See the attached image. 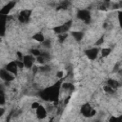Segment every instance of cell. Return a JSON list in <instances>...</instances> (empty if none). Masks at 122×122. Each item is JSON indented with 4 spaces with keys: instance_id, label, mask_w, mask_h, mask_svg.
I'll use <instances>...</instances> for the list:
<instances>
[{
    "instance_id": "27",
    "label": "cell",
    "mask_w": 122,
    "mask_h": 122,
    "mask_svg": "<svg viewBox=\"0 0 122 122\" xmlns=\"http://www.w3.org/2000/svg\"><path fill=\"white\" fill-rule=\"evenodd\" d=\"M15 62H16V65H17L18 69H22V68H24V64H23V62H22V61H18V60H16Z\"/></svg>"
},
{
    "instance_id": "28",
    "label": "cell",
    "mask_w": 122,
    "mask_h": 122,
    "mask_svg": "<svg viewBox=\"0 0 122 122\" xmlns=\"http://www.w3.org/2000/svg\"><path fill=\"white\" fill-rule=\"evenodd\" d=\"M39 106H40V104H39L38 102H33V103L32 104V109H34V110H36Z\"/></svg>"
},
{
    "instance_id": "19",
    "label": "cell",
    "mask_w": 122,
    "mask_h": 122,
    "mask_svg": "<svg viewBox=\"0 0 122 122\" xmlns=\"http://www.w3.org/2000/svg\"><path fill=\"white\" fill-rule=\"evenodd\" d=\"M30 52H31V54H32L33 57H34V56H35V57H38L40 54H41V52H40L39 50H37V49H32Z\"/></svg>"
},
{
    "instance_id": "10",
    "label": "cell",
    "mask_w": 122,
    "mask_h": 122,
    "mask_svg": "<svg viewBox=\"0 0 122 122\" xmlns=\"http://www.w3.org/2000/svg\"><path fill=\"white\" fill-rule=\"evenodd\" d=\"M92 110H93L92 106H91L89 103H85L84 105H82V107H81L80 112H81V113H82L85 117H90Z\"/></svg>"
},
{
    "instance_id": "23",
    "label": "cell",
    "mask_w": 122,
    "mask_h": 122,
    "mask_svg": "<svg viewBox=\"0 0 122 122\" xmlns=\"http://www.w3.org/2000/svg\"><path fill=\"white\" fill-rule=\"evenodd\" d=\"M109 122H122V116H118V117L112 116V117L110 118Z\"/></svg>"
},
{
    "instance_id": "4",
    "label": "cell",
    "mask_w": 122,
    "mask_h": 122,
    "mask_svg": "<svg viewBox=\"0 0 122 122\" xmlns=\"http://www.w3.org/2000/svg\"><path fill=\"white\" fill-rule=\"evenodd\" d=\"M0 78L6 81V82H11L14 79V76L11 72H9L6 69H0Z\"/></svg>"
},
{
    "instance_id": "31",
    "label": "cell",
    "mask_w": 122,
    "mask_h": 122,
    "mask_svg": "<svg viewBox=\"0 0 122 122\" xmlns=\"http://www.w3.org/2000/svg\"><path fill=\"white\" fill-rule=\"evenodd\" d=\"M4 113H5V109H3V108L0 107V116H2V115L4 114Z\"/></svg>"
},
{
    "instance_id": "34",
    "label": "cell",
    "mask_w": 122,
    "mask_h": 122,
    "mask_svg": "<svg viewBox=\"0 0 122 122\" xmlns=\"http://www.w3.org/2000/svg\"><path fill=\"white\" fill-rule=\"evenodd\" d=\"M69 101H70V96H69V97H67V98H66V100H65V101H64V104H65V105H67V104H68V102H69Z\"/></svg>"
},
{
    "instance_id": "11",
    "label": "cell",
    "mask_w": 122,
    "mask_h": 122,
    "mask_svg": "<svg viewBox=\"0 0 122 122\" xmlns=\"http://www.w3.org/2000/svg\"><path fill=\"white\" fill-rule=\"evenodd\" d=\"M6 22H7V16L0 14V35L5 34L6 30Z\"/></svg>"
},
{
    "instance_id": "8",
    "label": "cell",
    "mask_w": 122,
    "mask_h": 122,
    "mask_svg": "<svg viewBox=\"0 0 122 122\" xmlns=\"http://www.w3.org/2000/svg\"><path fill=\"white\" fill-rule=\"evenodd\" d=\"M31 17V11H22L18 16V20L20 23H27L29 22Z\"/></svg>"
},
{
    "instance_id": "26",
    "label": "cell",
    "mask_w": 122,
    "mask_h": 122,
    "mask_svg": "<svg viewBox=\"0 0 122 122\" xmlns=\"http://www.w3.org/2000/svg\"><path fill=\"white\" fill-rule=\"evenodd\" d=\"M119 71H121V69H120V63L118 62V63L115 64V66H114V68H113V72H119Z\"/></svg>"
},
{
    "instance_id": "14",
    "label": "cell",
    "mask_w": 122,
    "mask_h": 122,
    "mask_svg": "<svg viewBox=\"0 0 122 122\" xmlns=\"http://www.w3.org/2000/svg\"><path fill=\"white\" fill-rule=\"evenodd\" d=\"M107 85H108L109 87H111L112 89H113L114 91L120 87V83L118 82L117 80H114V79H109V80L107 81Z\"/></svg>"
},
{
    "instance_id": "7",
    "label": "cell",
    "mask_w": 122,
    "mask_h": 122,
    "mask_svg": "<svg viewBox=\"0 0 122 122\" xmlns=\"http://www.w3.org/2000/svg\"><path fill=\"white\" fill-rule=\"evenodd\" d=\"M24 67L27 69H31L33 66V62H34V57L32 55H24L23 56V60H22Z\"/></svg>"
},
{
    "instance_id": "17",
    "label": "cell",
    "mask_w": 122,
    "mask_h": 122,
    "mask_svg": "<svg viewBox=\"0 0 122 122\" xmlns=\"http://www.w3.org/2000/svg\"><path fill=\"white\" fill-rule=\"evenodd\" d=\"M38 71H39V72H48L51 71V67H50L49 65L44 64V65L40 66V67L38 68Z\"/></svg>"
},
{
    "instance_id": "22",
    "label": "cell",
    "mask_w": 122,
    "mask_h": 122,
    "mask_svg": "<svg viewBox=\"0 0 122 122\" xmlns=\"http://www.w3.org/2000/svg\"><path fill=\"white\" fill-rule=\"evenodd\" d=\"M67 36H68V34H67V33L58 34V40H59V42H60V43H63V42L65 41V40H66Z\"/></svg>"
},
{
    "instance_id": "16",
    "label": "cell",
    "mask_w": 122,
    "mask_h": 122,
    "mask_svg": "<svg viewBox=\"0 0 122 122\" xmlns=\"http://www.w3.org/2000/svg\"><path fill=\"white\" fill-rule=\"evenodd\" d=\"M61 88L67 91H73L74 90V86L72 83H63L61 85Z\"/></svg>"
},
{
    "instance_id": "1",
    "label": "cell",
    "mask_w": 122,
    "mask_h": 122,
    "mask_svg": "<svg viewBox=\"0 0 122 122\" xmlns=\"http://www.w3.org/2000/svg\"><path fill=\"white\" fill-rule=\"evenodd\" d=\"M60 88H61V84H60V82H57L54 86H51V87L41 91L39 93V96L41 97L43 100H46V101H49V100L50 101H55V103H57Z\"/></svg>"
},
{
    "instance_id": "15",
    "label": "cell",
    "mask_w": 122,
    "mask_h": 122,
    "mask_svg": "<svg viewBox=\"0 0 122 122\" xmlns=\"http://www.w3.org/2000/svg\"><path fill=\"white\" fill-rule=\"evenodd\" d=\"M32 39H33V40H35V41H37V42L42 43V42L44 41V40H45V37H44V35H43L42 33L38 32V33H35V34L32 36Z\"/></svg>"
},
{
    "instance_id": "13",
    "label": "cell",
    "mask_w": 122,
    "mask_h": 122,
    "mask_svg": "<svg viewBox=\"0 0 122 122\" xmlns=\"http://www.w3.org/2000/svg\"><path fill=\"white\" fill-rule=\"evenodd\" d=\"M71 34H72V36L76 40L77 42H80L81 40L83 39V37H84V33H83L82 32H78V31L72 32H71Z\"/></svg>"
},
{
    "instance_id": "5",
    "label": "cell",
    "mask_w": 122,
    "mask_h": 122,
    "mask_svg": "<svg viewBox=\"0 0 122 122\" xmlns=\"http://www.w3.org/2000/svg\"><path fill=\"white\" fill-rule=\"evenodd\" d=\"M98 53H99V50L97 48H91V49H88L85 51V54L91 60L96 59L98 56Z\"/></svg>"
},
{
    "instance_id": "6",
    "label": "cell",
    "mask_w": 122,
    "mask_h": 122,
    "mask_svg": "<svg viewBox=\"0 0 122 122\" xmlns=\"http://www.w3.org/2000/svg\"><path fill=\"white\" fill-rule=\"evenodd\" d=\"M14 6H15V2H13V1L12 2H8V4H6L1 10H0V14L4 15V16H7Z\"/></svg>"
},
{
    "instance_id": "25",
    "label": "cell",
    "mask_w": 122,
    "mask_h": 122,
    "mask_svg": "<svg viewBox=\"0 0 122 122\" xmlns=\"http://www.w3.org/2000/svg\"><path fill=\"white\" fill-rule=\"evenodd\" d=\"M5 103V95L3 91H0V105H3Z\"/></svg>"
},
{
    "instance_id": "20",
    "label": "cell",
    "mask_w": 122,
    "mask_h": 122,
    "mask_svg": "<svg viewBox=\"0 0 122 122\" xmlns=\"http://www.w3.org/2000/svg\"><path fill=\"white\" fill-rule=\"evenodd\" d=\"M103 90H104V91H105L107 94H109V95H113V94H114V90H113V89H112L111 87H109L108 85L104 86Z\"/></svg>"
},
{
    "instance_id": "33",
    "label": "cell",
    "mask_w": 122,
    "mask_h": 122,
    "mask_svg": "<svg viewBox=\"0 0 122 122\" xmlns=\"http://www.w3.org/2000/svg\"><path fill=\"white\" fill-rule=\"evenodd\" d=\"M95 113H96V112H95V110H92V112H91V115H90V117L91 116H94V115H95Z\"/></svg>"
},
{
    "instance_id": "21",
    "label": "cell",
    "mask_w": 122,
    "mask_h": 122,
    "mask_svg": "<svg viewBox=\"0 0 122 122\" xmlns=\"http://www.w3.org/2000/svg\"><path fill=\"white\" fill-rule=\"evenodd\" d=\"M42 45H43V47H45V48H51L52 42H51L50 39H45L44 41L42 42Z\"/></svg>"
},
{
    "instance_id": "30",
    "label": "cell",
    "mask_w": 122,
    "mask_h": 122,
    "mask_svg": "<svg viewBox=\"0 0 122 122\" xmlns=\"http://www.w3.org/2000/svg\"><path fill=\"white\" fill-rule=\"evenodd\" d=\"M17 56H18V61H22L23 60V54L20 52H17Z\"/></svg>"
},
{
    "instance_id": "32",
    "label": "cell",
    "mask_w": 122,
    "mask_h": 122,
    "mask_svg": "<svg viewBox=\"0 0 122 122\" xmlns=\"http://www.w3.org/2000/svg\"><path fill=\"white\" fill-rule=\"evenodd\" d=\"M56 75H57V77H59V78H61V77L63 76V72H58Z\"/></svg>"
},
{
    "instance_id": "3",
    "label": "cell",
    "mask_w": 122,
    "mask_h": 122,
    "mask_svg": "<svg viewBox=\"0 0 122 122\" xmlns=\"http://www.w3.org/2000/svg\"><path fill=\"white\" fill-rule=\"evenodd\" d=\"M77 17L82 20L83 22H85L86 24H89L91 22V14L88 10H79L78 13H77Z\"/></svg>"
},
{
    "instance_id": "9",
    "label": "cell",
    "mask_w": 122,
    "mask_h": 122,
    "mask_svg": "<svg viewBox=\"0 0 122 122\" xmlns=\"http://www.w3.org/2000/svg\"><path fill=\"white\" fill-rule=\"evenodd\" d=\"M9 72H11L13 75H16L17 74V71H18V67H17V65H16V62L15 61H12V62H10L7 66H6V68H5Z\"/></svg>"
},
{
    "instance_id": "24",
    "label": "cell",
    "mask_w": 122,
    "mask_h": 122,
    "mask_svg": "<svg viewBox=\"0 0 122 122\" xmlns=\"http://www.w3.org/2000/svg\"><path fill=\"white\" fill-rule=\"evenodd\" d=\"M69 5H70V2H68V1H62L60 3V7L58 9H67L69 7Z\"/></svg>"
},
{
    "instance_id": "12",
    "label": "cell",
    "mask_w": 122,
    "mask_h": 122,
    "mask_svg": "<svg viewBox=\"0 0 122 122\" xmlns=\"http://www.w3.org/2000/svg\"><path fill=\"white\" fill-rule=\"evenodd\" d=\"M36 115H37V117L39 119H44L47 116V111H46V109L43 106L40 105L36 109Z\"/></svg>"
},
{
    "instance_id": "18",
    "label": "cell",
    "mask_w": 122,
    "mask_h": 122,
    "mask_svg": "<svg viewBox=\"0 0 122 122\" xmlns=\"http://www.w3.org/2000/svg\"><path fill=\"white\" fill-rule=\"evenodd\" d=\"M111 52H112V50H111L110 48H104V49H102V51H101V56H102V57H107V56L111 54Z\"/></svg>"
},
{
    "instance_id": "29",
    "label": "cell",
    "mask_w": 122,
    "mask_h": 122,
    "mask_svg": "<svg viewBox=\"0 0 122 122\" xmlns=\"http://www.w3.org/2000/svg\"><path fill=\"white\" fill-rule=\"evenodd\" d=\"M103 42H104V37H101V38L98 40V41L95 43V45H96V46H98V45H101Z\"/></svg>"
},
{
    "instance_id": "2",
    "label": "cell",
    "mask_w": 122,
    "mask_h": 122,
    "mask_svg": "<svg viewBox=\"0 0 122 122\" xmlns=\"http://www.w3.org/2000/svg\"><path fill=\"white\" fill-rule=\"evenodd\" d=\"M72 20H69L67 21L66 23H64L63 25H59V26H56L54 28V32L57 34H62V33H67V32L71 29L72 27Z\"/></svg>"
}]
</instances>
